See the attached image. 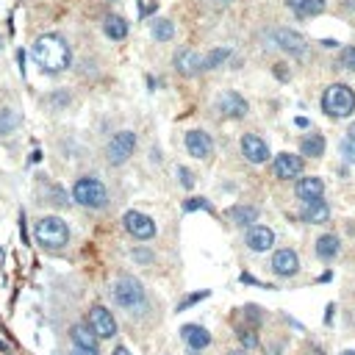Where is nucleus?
Here are the masks:
<instances>
[{
  "label": "nucleus",
  "instance_id": "f257e3e1",
  "mask_svg": "<svg viewBox=\"0 0 355 355\" xmlns=\"http://www.w3.org/2000/svg\"><path fill=\"white\" fill-rule=\"evenodd\" d=\"M34 59L45 73H61L70 67V45L59 34H45L34 42Z\"/></svg>",
  "mask_w": 355,
  "mask_h": 355
},
{
  "label": "nucleus",
  "instance_id": "f03ea898",
  "mask_svg": "<svg viewBox=\"0 0 355 355\" xmlns=\"http://www.w3.org/2000/svg\"><path fill=\"white\" fill-rule=\"evenodd\" d=\"M322 108H325L327 117H336V119L338 117H349L355 111V95H352V89L344 86V84L327 86L325 95H322Z\"/></svg>",
  "mask_w": 355,
  "mask_h": 355
},
{
  "label": "nucleus",
  "instance_id": "7ed1b4c3",
  "mask_svg": "<svg viewBox=\"0 0 355 355\" xmlns=\"http://www.w3.org/2000/svg\"><path fill=\"white\" fill-rule=\"evenodd\" d=\"M34 236H37V242H39L42 247L59 250V247H64V244L70 242V228H67V222L59 220V217H42V220L37 222V228H34Z\"/></svg>",
  "mask_w": 355,
  "mask_h": 355
},
{
  "label": "nucleus",
  "instance_id": "20e7f679",
  "mask_svg": "<svg viewBox=\"0 0 355 355\" xmlns=\"http://www.w3.org/2000/svg\"><path fill=\"white\" fill-rule=\"evenodd\" d=\"M73 200L84 209H103L108 203V192L106 186L97 181V178H78L75 186H73Z\"/></svg>",
  "mask_w": 355,
  "mask_h": 355
},
{
  "label": "nucleus",
  "instance_id": "39448f33",
  "mask_svg": "<svg viewBox=\"0 0 355 355\" xmlns=\"http://www.w3.org/2000/svg\"><path fill=\"white\" fill-rule=\"evenodd\" d=\"M114 300H117L119 308L133 314L144 305V286L133 275H119L117 283H114Z\"/></svg>",
  "mask_w": 355,
  "mask_h": 355
},
{
  "label": "nucleus",
  "instance_id": "423d86ee",
  "mask_svg": "<svg viewBox=\"0 0 355 355\" xmlns=\"http://www.w3.org/2000/svg\"><path fill=\"white\" fill-rule=\"evenodd\" d=\"M136 150V133L133 131H119L108 142V164H125Z\"/></svg>",
  "mask_w": 355,
  "mask_h": 355
},
{
  "label": "nucleus",
  "instance_id": "0eeeda50",
  "mask_svg": "<svg viewBox=\"0 0 355 355\" xmlns=\"http://www.w3.org/2000/svg\"><path fill=\"white\" fill-rule=\"evenodd\" d=\"M89 327L97 338H111L117 336V319L111 316V311L106 305H92L89 308Z\"/></svg>",
  "mask_w": 355,
  "mask_h": 355
},
{
  "label": "nucleus",
  "instance_id": "6e6552de",
  "mask_svg": "<svg viewBox=\"0 0 355 355\" xmlns=\"http://www.w3.org/2000/svg\"><path fill=\"white\" fill-rule=\"evenodd\" d=\"M122 222H125V231H128L133 239H139V242H147V239L155 236V222H153L147 214H142V211H128V214L122 217Z\"/></svg>",
  "mask_w": 355,
  "mask_h": 355
},
{
  "label": "nucleus",
  "instance_id": "1a4fd4ad",
  "mask_svg": "<svg viewBox=\"0 0 355 355\" xmlns=\"http://www.w3.org/2000/svg\"><path fill=\"white\" fill-rule=\"evenodd\" d=\"M242 153H244V158H247L250 164H264V161L269 158L267 142H264L261 136H256V133H244V139H242Z\"/></svg>",
  "mask_w": 355,
  "mask_h": 355
},
{
  "label": "nucleus",
  "instance_id": "9d476101",
  "mask_svg": "<svg viewBox=\"0 0 355 355\" xmlns=\"http://www.w3.org/2000/svg\"><path fill=\"white\" fill-rule=\"evenodd\" d=\"M297 269H300V258H297L294 250H278V253L272 256V272H275V275L291 278V275H297Z\"/></svg>",
  "mask_w": 355,
  "mask_h": 355
},
{
  "label": "nucleus",
  "instance_id": "9b49d317",
  "mask_svg": "<svg viewBox=\"0 0 355 355\" xmlns=\"http://www.w3.org/2000/svg\"><path fill=\"white\" fill-rule=\"evenodd\" d=\"M186 150L195 158H209L211 150H214V142H211V136L206 131H189L186 133Z\"/></svg>",
  "mask_w": 355,
  "mask_h": 355
},
{
  "label": "nucleus",
  "instance_id": "f8f14e48",
  "mask_svg": "<svg viewBox=\"0 0 355 355\" xmlns=\"http://www.w3.org/2000/svg\"><path fill=\"white\" fill-rule=\"evenodd\" d=\"M181 338L186 341V347L192 352H200V349H206L211 344V333L206 327H200V325H184L181 327Z\"/></svg>",
  "mask_w": 355,
  "mask_h": 355
},
{
  "label": "nucleus",
  "instance_id": "ddd939ff",
  "mask_svg": "<svg viewBox=\"0 0 355 355\" xmlns=\"http://www.w3.org/2000/svg\"><path fill=\"white\" fill-rule=\"evenodd\" d=\"M217 108H220V114H225V117H244L247 114V100L239 95V92H225L220 100H217Z\"/></svg>",
  "mask_w": 355,
  "mask_h": 355
},
{
  "label": "nucleus",
  "instance_id": "4468645a",
  "mask_svg": "<svg viewBox=\"0 0 355 355\" xmlns=\"http://www.w3.org/2000/svg\"><path fill=\"white\" fill-rule=\"evenodd\" d=\"M272 244H275V233H272L269 228L253 225V228L247 231V247H250L253 253H267Z\"/></svg>",
  "mask_w": 355,
  "mask_h": 355
},
{
  "label": "nucleus",
  "instance_id": "2eb2a0df",
  "mask_svg": "<svg viewBox=\"0 0 355 355\" xmlns=\"http://www.w3.org/2000/svg\"><path fill=\"white\" fill-rule=\"evenodd\" d=\"M303 172V158L300 155H291V153H280L275 158V175L289 181V178H297Z\"/></svg>",
  "mask_w": 355,
  "mask_h": 355
},
{
  "label": "nucleus",
  "instance_id": "dca6fc26",
  "mask_svg": "<svg viewBox=\"0 0 355 355\" xmlns=\"http://www.w3.org/2000/svg\"><path fill=\"white\" fill-rule=\"evenodd\" d=\"M275 42H278L280 50H286V53H291V56H300V53L305 50V39H303L297 31H289V28L275 31Z\"/></svg>",
  "mask_w": 355,
  "mask_h": 355
},
{
  "label": "nucleus",
  "instance_id": "f3484780",
  "mask_svg": "<svg viewBox=\"0 0 355 355\" xmlns=\"http://www.w3.org/2000/svg\"><path fill=\"white\" fill-rule=\"evenodd\" d=\"M175 67H178V73H184V75H198L203 70V56L198 50H181L175 56Z\"/></svg>",
  "mask_w": 355,
  "mask_h": 355
},
{
  "label": "nucleus",
  "instance_id": "a211bd4d",
  "mask_svg": "<svg viewBox=\"0 0 355 355\" xmlns=\"http://www.w3.org/2000/svg\"><path fill=\"white\" fill-rule=\"evenodd\" d=\"M322 192H325V184L319 178H300L297 184V198L303 203H311V200H322Z\"/></svg>",
  "mask_w": 355,
  "mask_h": 355
},
{
  "label": "nucleus",
  "instance_id": "6ab92c4d",
  "mask_svg": "<svg viewBox=\"0 0 355 355\" xmlns=\"http://www.w3.org/2000/svg\"><path fill=\"white\" fill-rule=\"evenodd\" d=\"M286 6L297 17H316L325 12V0H286Z\"/></svg>",
  "mask_w": 355,
  "mask_h": 355
},
{
  "label": "nucleus",
  "instance_id": "aec40b11",
  "mask_svg": "<svg viewBox=\"0 0 355 355\" xmlns=\"http://www.w3.org/2000/svg\"><path fill=\"white\" fill-rule=\"evenodd\" d=\"M330 217V211H327V206L322 203V200H311V203H303V220L305 222H311V225H319V222H325Z\"/></svg>",
  "mask_w": 355,
  "mask_h": 355
},
{
  "label": "nucleus",
  "instance_id": "412c9836",
  "mask_svg": "<svg viewBox=\"0 0 355 355\" xmlns=\"http://www.w3.org/2000/svg\"><path fill=\"white\" fill-rule=\"evenodd\" d=\"M70 336H73V341H75V347H81V349H95V352H97V336L92 333V327H84V325H75Z\"/></svg>",
  "mask_w": 355,
  "mask_h": 355
},
{
  "label": "nucleus",
  "instance_id": "4be33fe9",
  "mask_svg": "<svg viewBox=\"0 0 355 355\" xmlns=\"http://www.w3.org/2000/svg\"><path fill=\"white\" fill-rule=\"evenodd\" d=\"M300 150H303V155L319 158V155L325 153V139H322L319 133H308V136H303V142H300Z\"/></svg>",
  "mask_w": 355,
  "mask_h": 355
},
{
  "label": "nucleus",
  "instance_id": "5701e85b",
  "mask_svg": "<svg viewBox=\"0 0 355 355\" xmlns=\"http://www.w3.org/2000/svg\"><path fill=\"white\" fill-rule=\"evenodd\" d=\"M20 122H23V117L15 108H3V111H0V136L15 133L20 128Z\"/></svg>",
  "mask_w": 355,
  "mask_h": 355
},
{
  "label": "nucleus",
  "instance_id": "b1692460",
  "mask_svg": "<svg viewBox=\"0 0 355 355\" xmlns=\"http://www.w3.org/2000/svg\"><path fill=\"white\" fill-rule=\"evenodd\" d=\"M231 220L242 228H253V222L258 220V211L253 206H236V209H231Z\"/></svg>",
  "mask_w": 355,
  "mask_h": 355
},
{
  "label": "nucleus",
  "instance_id": "393cba45",
  "mask_svg": "<svg viewBox=\"0 0 355 355\" xmlns=\"http://www.w3.org/2000/svg\"><path fill=\"white\" fill-rule=\"evenodd\" d=\"M336 253H338V239H336L333 233H327V236H319V239H316V256H319V258H325V261H327V258H333Z\"/></svg>",
  "mask_w": 355,
  "mask_h": 355
},
{
  "label": "nucleus",
  "instance_id": "a878e982",
  "mask_svg": "<svg viewBox=\"0 0 355 355\" xmlns=\"http://www.w3.org/2000/svg\"><path fill=\"white\" fill-rule=\"evenodd\" d=\"M106 37L111 39H125L128 37V23L122 17H108L106 20Z\"/></svg>",
  "mask_w": 355,
  "mask_h": 355
},
{
  "label": "nucleus",
  "instance_id": "bb28decb",
  "mask_svg": "<svg viewBox=\"0 0 355 355\" xmlns=\"http://www.w3.org/2000/svg\"><path fill=\"white\" fill-rule=\"evenodd\" d=\"M153 37H155V42H169V39L175 37V26H172L169 20H155Z\"/></svg>",
  "mask_w": 355,
  "mask_h": 355
},
{
  "label": "nucleus",
  "instance_id": "cd10ccee",
  "mask_svg": "<svg viewBox=\"0 0 355 355\" xmlns=\"http://www.w3.org/2000/svg\"><path fill=\"white\" fill-rule=\"evenodd\" d=\"M228 56H231V50H228V48H217V50H211V53L203 59V70H217L222 61H228Z\"/></svg>",
  "mask_w": 355,
  "mask_h": 355
},
{
  "label": "nucleus",
  "instance_id": "c85d7f7f",
  "mask_svg": "<svg viewBox=\"0 0 355 355\" xmlns=\"http://www.w3.org/2000/svg\"><path fill=\"white\" fill-rule=\"evenodd\" d=\"M341 153H344V158L349 164H355V128H349V133H347V139L341 144Z\"/></svg>",
  "mask_w": 355,
  "mask_h": 355
},
{
  "label": "nucleus",
  "instance_id": "c756f323",
  "mask_svg": "<svg viewBox=\"0 0 355 355\" xmlns=\"http://www.w3.org/2000/svg\"><path fill=\"white\" fill-rule=\"evenodd\" d=\"M338 64H341L344 70L355 73V48H344V50H341V59H338Z\"/></svg>",
  "mask_w": 355,
  "mask_h": 355
},
{
  "label": "nucleus",
  "instance_id": "7c9ffc66",
  "mask_svg": "<svg viewBox=\"0 0 355 355\" xmlns=\"http://www.w3.org/2000/svg\"><path fill=\"white\" fill-rule=\"evenodd\" d=\"M178 178H181V186H184V189H192V186H195V175H192L186 166H178Z\"/></svg>",
  "mask_w": 355,
  "mask_h": 355
},
{
  "label": "nucleus",
  "instance_id": "2f4dec72",
  "mask_svg": "<svg viewBox=\"0 0 355 355\" xmlns=\"http://www.w3.org/2000/svg\"><path fill=\"white\" fill-rule=\"evenodd\" d=\"M203 297H209V291H200V294H189L184 303H178V311H186L189 305H195L198 300H203Z\"/></svg>",
  "mask_w": 355,
  "mask_h": 355
},
{
  "label": "nucleus",
  "instance_id": "473e14b6",
  "mask_svg": "<svg viewBox=\"0 0 355 355\" xmlns=\"http://www.w3.org/2000/svg\"><path fill=\"white\" fill-rule=\"evenodd\" d=\"M239 338H242V344H244V347H256V344H258V336H256L253 330H242V333H239Z\"/></svg>",
  "mask_w": 355,
  "mask_h": 355
},
{
  "label": "nucleus",
  "instance_id": "72a5a7b5",
  "mask_svg": "<svg viewBox=\"0 0 355 355\" xmlns=\"http://www.w3.org/2000/svg\"><path fill=\"white\" fill-rule=\"evenodd\" d=\"M184 209H186V211H195V209H206V211H209L211 206H209V203H206L203 198H192V200H189V203H186Z\"/></svg>",
  "mask_w": 355,
  "mask_h": 355
},
{
  "label": "nucleus",
  "instance_id": "f704fd0d",
  "mask_svg": "<svg viewBox=\"0 0 355 355\" xmlns=\"http://www.w3.org/2000/svg\"><path fill=\"white\" fill-rule=\"evenodd\" d=\"M133 258L142 261V264H150V261H153V256H150L147 250H133Z\"/></svg>",
  "mask_w": 355,
  "mask_h": 355
},
{
  "label": "nucleus",
  "instance_id": "c9c22d12",
  "mask_svg": "<svg viewBox=\"0 0 355 355\" xmlns=\"http://www.w3.org/2000/svg\"><path fill=\"white\" fill-rule=\"evenodd\" d=\"M70 355H97V352H95V349H81V347H75Z\"/></svg>",
  "mask_w": 355,
  "mask_h": 355
},
{
  "label": "nucleus",
  "instance_id": "e433bc0d",
  "mask_svg": "<svg viewBox=\"0 0 355 355\" xmlns=\"http://www.w3.org/2000/svg\"><path fill=\"white\" fill-rule=\"evenodd\" d=\"M111 355H131V352H128V347H117Z\"/></svg>",
  "mask_w": 355,
  "mask_h": 355
},
{
  "label": "nucleus",
  "instance_id": "4c0bfd02",
  "mask_svg": "<svg viewBox=\"0 0 355 355\" xmlns=\"http://www.w3.org/2000/svg\"><path fill=\"white\" fill-rule=\"evenodd\" d=\"M308 355H325V352H322V349H316V347H314V349H308Z\"/></svg>",
  "mask_w": 355,
  "mask_h": 355
},
{
  "label": "nucleus",
  "instance_id": "58836bf2",
  "mask_svg": "<svg viewBox=\"0 0 355 355\" xmlns=\"http://www.w3.org/2000/svg\"><path fill=\"white\" fill-rule=\"evenodd\" d=\"M228 355H247L244 349H233V352H228Z\"/></svg>",
  "mask_w": 355,
  "mask_h": 355
},
{
  "label": "nucleus",
  "instance_id": "ea45409f",
  "mask_svg": "<svg viewBox=\"0 0 355 355\" xmlns=\"http://www.w3.org/2000/svg\"><path fill=\"white\" fill-rule=\"evenodd\" d=\"M341 355H355V349H344V352H341Z\"/></svg>",
  "mask_w": 355,
  "mask_h": 355
},
{
  "label": "nucleus",
  "instance_id": "a19ab883",
  "mask_svg": "<svg viewBox=\"0 0 355 355\" xmlns=\"http://www.w3.org/2000/svg\"><path fill=\"white\" fill-rule=\"evenodd\" d=\"M222 3H228V0H222Z\"/></svg>",
  "mask_w": 355,
  "mask_h": 355
},
{
  "label": "nucleus",
  "instance_id": "79ce46f5",
  "mask_svg": "<svg viewBox=\"0 0 355 355\" xmlns=\"http://www.w3.org/2000/svg\"><path fill=\"white\" fill-rule=\"evenodd\" d=\"M0 48H3V45H0Z\"/></svg>",
  "mask_w": 355,
  "mask_h": 355
}]
</instances>
